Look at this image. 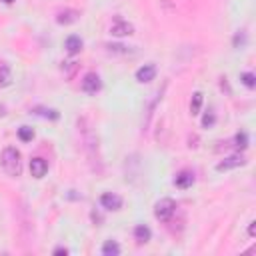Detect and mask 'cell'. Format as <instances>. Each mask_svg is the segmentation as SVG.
<instances>
[{
    "mask_svg": "<svg viewBox=\"0 0 256 256\" xmlns=\"http://www.w3.org/2000/svg\"><path fill=\"white\" fill-rule=\"evenodd\" d=\"M214 120H216V118H214V114H212V112H206V114L202 116V126H212V124H214Z\"/></svg>",
    "mask_w": 256,
    "mask_h": 256,
    "instance_id": "cell-22",
    "label": "cell"
},
{
    "mask_svg": "<svg viewBox=\"0 0 256 256\" xmlns=\"http://www.w3.org/2000/svg\"><path fill=\"white\" fill-rule=\"evenodd\" d=\"M18 138H20L22 142H30V140L34 138V130H32L30 126H20V128H18Z\"/></svg>",
    "mask_w": 256,
    "mask_h": 256,
    "instance_id": "cell-17",
    "label": "cell"
},
{
    "mask_svg": "<svg viewBox=\"0 0 256 256\" xmlns=\"http://www.w3.org/2000/svg\"><path fill=\"white\" fill-rule=\"evenodd\" d=\"M34 112H36V114H40V116H44V118H50V120H56V118H58V112H56V110H48V108H34Z\"/></svg>",
    "mask_w": 256,
    "mask_h": 256,
    "instance_id": "cell-19",
    "label": "cell"
},
{
    "mask_svg": "<svg viewBox=\"0 0 256 256\" xmlns=\"http://www.w3.org/2000/svg\"><path fill=\"white\" fill-rule=\"evenodd\" d=\"M110 34L112 36H130V34H134V26L130 24V22H126V20H120V18H116L114 22H112V26H110Z\"/></svg>",
    "mask_w": 256,
    "mask_h": 256,
    "instance_id": "cell-6",
    "label": "cell"
},
{
    "mask_svg": "<svg viewBox=\"0 0 256 256\" xmlns=\"http://www.w3.org/2000/svg\"><path fill=\"white\" fill-rule=\"evenodd\" d=\"M246 160L242 154H232V156H226L224 160H220L216 164V170L218 172H224V170H232V168H238V166H244Z\"/></svg>",
    "mask_w": 256,
    "mask_h": 256,
    "instance_id": "cell-4",
    "label": "cell"
},
{
    "mask_svg": "<svg viewBox=\"0 0 256 256\" xmlns=\"http://www.w3.org/2000/svg\"><path fill=\"white\" fill-rule=\"evenodd\" d=\"M150 236H152V232H150V228H148L146 224H138V226L134 228V238H136L140 244L148 242V240H150Z\"/></svg>",
    "mask_w": 256,
    "mask_h": 256,
    "instance_id": "cell-13",
    "label": "cell"
},
{
    "mask_svg": "<svg viewBox=\"0 0 256 256\" xmlns=\"http://www.w3.org/2000/svg\"><path fill=\"white\" fill-rule=\"evenodd\" d=\"M202 92H194L192 94V100H190V114L192 116H196V114H200V108H202Z\"/></svg>",
    "mask_w": 256,
    "mask_h": 256,
    "instance_id": "cell-15",
    "label": "cell"
},
{
    "mask_svg": "<svg viewBox=\"0 0 256 256\" xmlns=\"http://www.w3.org/2000/svg\"><path fill=\"white\" fill-rule=\"evenodd\" d=\"M240 80H242V84H244L246 88H254V86H256V78H254L252 72H244V74H240Z\"/></svg>",
    "mask_w": 256,
    "mask_h": 256,
    "instance_id": "cell-18",
    "label": "cell"
},
{
    "mask_svg": "<svg viewBox=\"0 0 256 256\" xmlns=\"http://www.w3.org/2000/svg\"><path fill=\"white\" fill-rule=\"evenodd\" d=\"M234 142H236V146H238V148H242V150H244V148L248 146V136H246L244 132H238V134L234 136Z\"/></svg>",
    "mask_w": 256,
    "mask_h": 256,
    "instance_id": "cell-20",
    "label": "cell"
},
{
    "mask_svg": "<svg viewBox=\"0 0 256 256\" xmlns=\"http://www.w3.org/2000/svg\"><path fill=\"white\" fill-rule=\"evenodd\" d=\"M78 128H80V134H82V142H84V150H86L88 162L92 164V170L100 172L102 166H100V152H98V136H96V132L88 126V122H86L84 118L78 120Z\"/></svg>",
    "mask_w": 256,
    "mask_h": 256,
    "instance_id": "cell-1",
    "label": "cell"
},
{
    "mask_svg": "<svg viewBox=\"0 0 256 256\" xmlns=\"http://www.w3.org/2000/svg\"><path fill=\"white\" fill-rule=\"evenodd\" d=\"M10 80H12L10 66H8V64H0V86H8Z\"/></svg>",
    "mask_w": 256,
    "mask_h": 256,
    "instance_id": "cell-16",
    "label": "cell"
},
{
    "mask_svg": "<svg viewBox=\"0 0 256 256\" xmlns=\"http://www.w3.org/2000/svg\"><path fill=\"white\" fill-rule=\"evenodd\" d=\"M48 172V162L42 158V156H36L30 160V174L34 178H44Z\"/></svg>",
    "mask_w": 256,
    "mask_h": 256,
    "instance_id": "cell-9",
    "label": "cell"
},
{
    "mask_svg": "<svg viewBox=\"0 0 256 256\" xmlns=\"http://www.w3.org/2000/svg\"><path fill=\"white\" fill-rule=\"evenodd\" d=\"M154 76H156V66H154L152 62H150V64H144V66H140V68L136 70V80H138L140 84L152 82Z\"/></svg>",
    "mask_w": 256,
    "mask_h": 256,
    "instance_id": "cell-10",
    "label": "cell"
},
{
    "mask_svg": "<svg viewBox=\"0 0 256 256\" xmlns=\"http://www.w3.org/2000/svg\"><path fill=\"white\" fill-rule=\"evenodd\" d=\"M100 206L106 210H120L122 208V198L114 192H104L100 196Z\"/></svg>",
    "mask_w": 256,
    "mask_h": 256,
    "instance_id": "cell-7",
    "label": "cell"
},
{
    "mask_svg": "<svg viewBox=\"0 0 256 256\" xmlns=\"http://www.w3.org/2000/svg\"><path fill=\"white\" fill-rule=\"evenodd\" d=\"M106 48H108L110 52H120V54H128V50H126V46H122V44H112V46L108 44Z\"/></svg>",
    "mask_w": 256,
    "mask_h": 256,
    "instance_id": "cell-21",
    "label": "cell"
},
{
    "mask_svg": "<svg viewBox=\"0 0 256 256\" xmlns=\"http://www.w3.org/2000/svg\"><path fill=\"white\" fill-rule=\"evenodd\" d=\"M78 18H80V12L74 10V8H64V10H60V12L56 14V22H58L60 26L74 24V22H78Z\"/></svg>",
    "mask_w": 256,
    "mask_h": 256,
    "instance_id": "cell-8",
    "label": "cell"
},
{
    "mask_svg": "<svg viewBox=\"0 0 256 256\" xmlns=\"http://www.w3.org/2000/svg\"><path fill=\"white\" fill-rule=\"evenodd\" d=\"M102 256H118L120 254V244L116 240H106L102 244Z\"/></svg>",
    "mask_w": 256,
    "mask_h": 256,
    "instance_id": "cell-14",
    "label": "cell"
},
{
    "mask_svg": "<svg viewBox=\"0 0 256 256\" xmlns=\"http://www.w3.org/2000/svg\"><path fill=\"white\" fill-rule=\"evenodd\" d=\"M174 184H176L178 188H188V186H192V184H194V174H192V172H188V170H182V172H178V174H176Z\"/></svg>",
    "mask_w": 256,
    "mask_h": 256,
    "instance_id": "cell-12",
    "label": "cell"
},
{
    "mask_svg": "<svg viewBox=\"0 0 256 256\" xmlns=\"http://www.w3.org/2000/svg\"><path fill=\"white\" fill-rule=\"evenodd\" d=\"M2 2H4V4H12L14 0H2Z\"/></svg>",
    "mask_w": 256,
    "mask_h": 256,
    "instance_id": "cell-25",
    "label": "cell"
},
{
    "mask_svg": "<svg viewBox=\"0 0 256 256\" xmlns=\"http://www.w3.org/2000/svg\"><path fill=\"white\" fill-rule=\"evenodd\" d=\"M54 254H68V248H62V246H58V248H54Z\"/></svg>",
    "mask_w": 256,
    "mask_h": 256,
    "instance_id": "cell-24",
    "label": "cell"
},
{
    "mask_svg": "<svg viewBox=\"0 0 256 256\" xmlns=\"http://www.w3.org/2000/svg\"><path fill=\"white\" fill-rule=\"evenodd\" d=\"M248 234H250V236H254V234H256V222H254V220H252V222H250V226H248Z\"/></svg>",
    "mask_w": 256,
    "mask_h": 256,
    "instance_id": "cell-23",
    "label": "cell"
},
{
    "mask_svg": "<svg viewBox=\"0 0 256 256\" xmlns=\"http://www.w3.org/2000/svg\"><path fill=\"white\" fill-rule=\"evenodd\" d=\"M64 48H66V52H68L70 56L78 54V52L82 50V38L76 36V34H70V36L66 38V42H64Z\"/></svg>",
    "mask_w": 256,
    "mask_h": 256,
    "instance_id": "cell-11",
    "label": "cell"
},
{
    "mask_svg": "<svg viewBox=\"0 0 256 256\" xmlns=\"http://www.w3.org/2000/svg\"><path fill=\"white\" fill-rule=\"evenodd\" d=\"M0 164L8 176H20L22 172V154L14 146H6L0 156Z\"/></svg>",
    "mask_w": 256,
    "mask_h": 256,
    "instance_id": "cell-2",
    "label": "cell"
},
{
    "mask_svg": "<svg viewBox=\"0 0 256 256\" xmlns=\"http://www.w3.org/2000/svg\"><path fill=\"white\" fill-rule=\"evenodd\" d=\"M100 88H102V80H100L98 74L90 72V74L84 76V80H82V92H86V94H96Z\"/></svg>",
    "mask_w": 256,
    "mask_h": 256,
    "instance_id": "cell-5",
    "label": "cell"
},
{
    "mask_svg": "<svg viewBox=\"0 0 256 256\" xmlns=\"http://www.w3.org/2000/svg\"><path fill=\"white\" fill-rule=\"evenodd\" d=\"M174 212H176V202L172 198H162V200H158L154 204V216L160 222H168Z\"/></svg>",
    "mask_w": 256,
    "mask_h": 256,
    "instance_id": "cell-3",
    "label": "cell"
}]
</instances>
